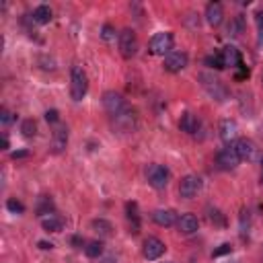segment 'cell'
Wrapping results in <instances>:
<instances>
[{"label":"cell","mask_w":263,"mask_h":263,"mask_svg":"<svg viewBox=\"0 0 263 263\" xmlns=\"http://www.w3.org/2000/svg\"><path fill=\"white\" fill-rule=\"evenodd\" d=\"M197 82L201 84V88L205 90V95H208L212 101H218V103L228 101L230 92H228L226 84H224L218 76H214L212 72H199V74H197Z\"/></svg>","instance_id":"cell-1"},{"label":"cell","mask_w":263,"mask_h":263,"mask_svg":"<svg viewBox=\"0 0 263 263\" xmlns=\"http://www.w3.org/2000/svg\"><path fill=\"white\" fill-rule=\"evenodd\" d=\"M86 90H88L86 72L80 66H72V72H70V97H72V101H82Z\"/></svg>","instance_id":"cell-2"},{"label":"cell","mask_w":263,"mask_h":263,"mask_svg":"<svg viewBox=\"0 0 263 263\" xmlns=\"http://www.w3.org/2000/svg\"><path fill=\"white\" fill-rule=\"evenodd\" d=\"M148 49H150L152 55H168L173 51V33H168V31L154 33L150 37Z\"/></svg>","instance_id":"cell-3"},{"label":"cell","mask_w":263,"mask_h":263,"mask_svg":"<svg viewBox=\"0 0 263 263\" xmlns=\"http://www.w3.org/2000/svg\"><path fill=\"white\" fill-rule=\"evenodd\" d=\"M103 107H105V111L111 115V119L117 117V115H121L123 111L129 109L127 101H125L119 92H115V90H107V92H103Z\"/></svg>","instance_id":"cell-4"},{"label":"cell","mask_w":263,"mask_h":263,"mask_svg":"<svg viewBox=\"0 0 263 263\" xmlns=\"http://www.w3.org/2000/svg\"><path fill=\"white\" fill-rule=\"evenodd\" d=\"M234 148H236L240 160H249V162L259 160V162H261V158H263V154L259 152L257 144H255L253 140H249V138H238V140L234 142Z\"/></svg>","instance_id":"cell-5"},{"label":"cell","mask_w":263,"mask_h":263,"mask_svg":"<svg viewBox=\"0 0 263 263\" xmlns=\"http://www.w3.org/2000/svg\"><path fill=\"white\" fill-rule=\"evenodd\" d=\"M146 181H148L154 189H164L166 183H168V171H166V166L156 164V162L148 164V166H146Z\"/></svg>","instance_id":"cell-6"},{"label":"cell","mask_w":263,"mask_h":263,"mask_svg":"<svg viewBox=\"0 0 263 263\" xmlns=\"http://www.w3.org/2000/svg\"><path fill=\"white\" fill-rule=\"evenodd\" d=\"M117 43H119V51L123 58H134L136 51H138V37L132 29H123L117 37Z\"/></svg>","instance_id":"cell-7"},{"label":"cell","mask_w":263,"mask_h":263,"mask_svg":"<svg viewBox=\"0 0 263 263\" xmlns=\"http://www.w3.org/2000/svg\"><path fill=\"white\" fill-rule=\"evenodd\" d=\"M238 162H240V158H238V152H236L234 144L222 148V150L218 152V156H216V164H218L222 171H232V168L238 166Z\"/></svg>","instance_id":"cell-8"},{"label":"cell","mask_w":263,"mask_h":263,"mask_svg":"<svg viewBox=\"0 0 263 263\" xmlns=\"http://www.w3.org/2000/svg\"><path fill=\"white\" fill-rule=\"evenodd\" d=\"M201 191V179L197 175H185L179 183V195L183 199H191Z\"/></svg>","instance_id":"cell-9"},{"label":"cell","mask_w":263,"mask_h":263,"mask_svg":"<svg viewBox=\"0 0 263 263\" xmlns=\"http://www.w3.org/2000/svg\"><path fill=\"white\" fill-rule=\"evenodd\" d=\"M164 251H166L164 242H162L160 238H156V236H148V238L144 240V245H142V255H144V259H148V261H156L158 257H162Z\"/></svg>","instance_id":"cell-10"},{"label":"cell","mask_w":263,"mask_h":263,"mask_svg":"<svg viewBox=\"0 0 263 263\" xmlns=\"http://www.w3.org/2000/svg\"><path fill=\"white\" fill-rule=\"evenodd\" d=\"M66 146H68V127L64 123H58L51 134V152L60 154L66 150Z\"/></svg>","instance_id":"cell-11"},{"label":"cell","mask_w":263,"mask_h":263,"mask_svg":"<svg viewBox=\"0 0 263 263\" xmlns=\"http://www.w3.org/2000/svg\"><path fill=\"white\" fill-rule=\"evenodd\" d=\"M189 58L185 51H171L168 55H164V70L166 72H181L187 66Z\"/></svg>","instance_id":"cell-12"},{"label":"cell","mask_w":263,"mask_h":263,"mask_svg":"<svg viewBox=\"0 0 263 263\" xmlns=\"http://www.w3.org/2000/svg\"><path fill=\"white\" fill-rule=\"evenodd\" d=\"M220 140L226 146H230L238 140V125L234 119H222L220 121Z\"/></svg>","instance_id":"cell-13"},{"label":"cell","mask_w":263,"mask_h":263,"mask_svg":"<svg viewBox=\"0 0 263 263\" xmlns=\"http://www.w3.org/2000/svg\"><path fill=\"white\" fill-rule=\"evenodd\" d=\"M152 220H154V224H158V226H162V228H171V226H175L177 224V212L175 210H154L152 212Z\"/></svg>","instance_id":"cell-14"},{"label":"cell","mask_w":263,"mask_h":263,"mask_svg":"<svg viewBox=\"0 0 263 263\" xmlns=\"http://www.w3.org/2000/svg\"><path fill=\"white\" fill-rule=\"evenodd\" d=\"M205 21H208L210 27L222 25V21H224V8H222L220 2H210L205 6Z\"/></svg>","instance_id":"cell-15"},{"label":"cell","mask_w":263,"mask_h":263,"mask_svg":"<svg viewBox=\"0 0 263 263\" xmlns=\"http://www.w3.org/2000/svg\"><path fill=\"white\" fill-rule=\"evenodd\" d=\"M177 228H179V232H183V234H193V232H197V228H199V222H197V216L195 214H181L179 216V220H177Z\"/></svg>","instance_id":"cell-16"},{"label":"cell","mask_w":263,"mask_h":263,"mask_svg":"<svg viewBox=\"0 0 263 263\" xmlns=\"http://www.w3.org/2000/svg\"><path fill=\"white\" fill-rule=\"evenodd\" d=\"M220 58H222V64H224V68H238L240 64H242V58H240V53H238V49L234 47V45H226L222 51H220Z\"/></svg>","instance_id":"cell-17"},{"label":"cell","mask_w":263,"mask_h":263,"mask_svg":"<svg viewBox=\"0 0 263 263\" xmlns=\"http://www.w3.org/2000/svg\"><path fill=\"white\" fill-rule=\"evenodd\" d=\"M179 127H181V132L193 136V134L197 132V127H199V119H197V115H193L191 111H185V113L181 115V119H179Z\"/></svg>","instance_id":"cell-18"},{"label":"cell","mask_w":263,"mask_h":263,"mask_svg":"<svg viewBox=\"0 0 263 263\" xmlns=\"http://www.w3.org/2000/svg\"><path fill=\"white\" fill-rule=\"evenodd\" d=\"M125 216H127V222H129V226H132L129 232L138 234V232H140V214H138V203H136V201H129V203L125 205Z\"/></svg>","instance_id":"cell-19"},{"label":"cell","mask_w":263,"mask_h":263,"mask_svg":"<svg viewBox=\"0 0 263 263\" xmlns=\"http://www.w3.org/2000/svg\"><path fill=\"white\" fill-rule=\"evenodd\" d=\"M41 226L47 232H60L64 228V220L60 216H55V214H47L45 218H41Z\"/></svg>","instance_id":"cell-20"},{"label":"cell","mask_w":263,"mask_h":263,"mask_svg":"<svg viewBox=\"0 0 263 263\" xmlns=\"http://www.w3.org/2000/svg\"><path fill=\"white\" fill-rule=\"evenodd\" d=\"M33 23H37V25H45V23H49L51 21V8L49 6H45V4H41V6H37L35 10H33Z\"/></svg>","instance_id":"cell-21"},{"label":"cell","mask_w":263,"mask_h":263,"mask_svg":"<svg viewBox=\"0 0 263 263\" xmlns=\"http://www.w3.org/2000/svg\"><path fill=\"white\" fill-rule=\"evenodd\" d=\"M84 255L90 257V259H97L103 255V242L101 240H88L86 247H84Z\"/></svg>","instance_id":"cell-22"},{"label":"cell","mask_w":263,"mask_h":263,"mask_svg":"<svg viewBox=\"0 0 263 263\" xmlns=\"http://www.w3.org/2000/svg\"><path fill=\"white\" fill-rule=\"evenodd\" d=\"M92 228H95V232H99L101 236H111V234H113V226H111L107 220H103V218L92 220Z\"/></svg>","instance_id":"cell-23"},{"label":"cell","mask_w":263,"mask_h":263,"mask_svg":"<svg viewBox=\"0 0 263 263\" xmlns=\"http://www.w3.org/2000/svg\"><path fill=\"white\" fill-rule=\"evenodd\" d=\"M242 29H245V18H242V14H238V16H234V18L230 21V25H228V35L238 37V35L242 33Z\"/></svg>","instance_id":"cell-24"},{"label":"cell","mask_w":263,"mask_h":263,"mask_svg":"<svg viewBox=\"0 0 263 263\" xmlns=\"http://www.w3.org/2000/svg\"><path fill=\"white\" fill-rule=\"evenodd\" d=\"M21 132H23L25 138H31V136H35V132H37V123H35L33 119H25V121L21 123Z\"/></svg>","instance_id":"cell-25"},{"label":"cell","mask_w":263,"mask_h":263,"mask_svg":"<svg viewBox=\"0 0 263 263\" xmlns=\"http://www.w3.org/2000/svg\"><path fill=\"white\" fill-rule=\"evenodd\" d=\"M6 210L12 212V214H23V212H25V205H23L18 199L8 197V199H6Z\"/></svg>","instance_id":"cell-26"},{"label":"cell","mask_w":263,"mask_h":263,"mask_svg":"<svg viewBox=\"0 0 263 263\" xmlns=\"http://www.w3.org/2000/svg\"><path fill=\"white\" fill-rule=\"evenodd\" d=\"M115 35H117V33H115V27H113V25H103V29H101V37H103L105 41H113ZM117 37H119V35H117Z\"/></svg>","instance_id":"cell-27"},{"label":"cell","mask_w":263,"mask_h":263,"mask_svg":"<svg viewBox=\"0 0 263 263\" xmlns=\"http://www.w3.org/2000/svg\"><path fill=\"white\" fill-rule=\"evenodd\" d=\"M205 64H208V66H212V68H216V70H222V68H224V64H222V58H220V53L208 55V58H205Z\"/></svg>","instance_id":"cell-28"},{"label":"cell","mask_w":263,"mask_h":263,"mask_svg":"<svg viewBox=\"0 0 263 263\" xmlns=\"http://www.w3.org/2000/svg\"><path fill=\"white\" fill-rule=\"evenodd\" d=\"M12 121H14V115H12L8 109H2V111H0V123H2V125H10Z\"/></svg>","instance_id":"cell-29"},{"label":"cell","mask_w":263,"mask_h":263,"mask_svg":"<svg viewBox=\"0 0 263 263\" xmlns=\"http://www.w3.org/2000/svg\"><path fill=\"white\" fill-rule=\"evenodd\" d=\"M45 121H47V123H53V125H58V123H60V113H58L55 109H49V111H45Z\"/></svg>","instance_id":"cell-30"},{"label":"cell","mask_w":263,"mask_h":263,"mask_svg":"<svg viewBox=\"0 0 263 263\" xmlns=\"http://www.w3.org/2000/svg\"><path fill=\"white\" fill-rule=\"evenodd\" d=\"M51 210V199L49 197H41V205L37 208V214H49Z\"/></svg>","instance_id":"cell-31"},{"label":"cell","mask_w":263,"mask_h":263,"mask_svg":"<svg viewBox=\"0 0 263 263\" xmlns=\"http://www.w3.org/2000/svg\"><path fill=\"white\" fill-rule=\"evenodd\" d=\"M210 220L216 222L218 226H224V218H222V214H220L218 210H212V212H210Z\"/></svg>","instance_id":"cell-32"},{"label":"cell","mask_w":263,"mask_h":263,"mask_svg":"<svg viewBox=\"0 0 263 263\" xmlns=\"http://www.w3.org/2000/svg\"><path fill=\"white\" fill-rule=\"evenodd\" d=\"M255 21H257V29H259V37L263 39V10H259L255 14Z\"/></svg>","instance_id":"cell-33"},{"label":"cell","mask_w":263,"mask_h":263,"mask_svg":"<svg viewBox=\"0 0 263 263\" xmlns=\"http://www.w3.org/2000/svg\"><path fill=\"white\" fill-rule=\"evenodd\" d=\"M224 253H230V245H228V242H224L218 251H214V257H220V255H224Z\"/></svg>","instance_id":"cell-34"},{"label":"cell","mask_w":263,"mask_h":263,"mask_svg":"<svg viewBox=\"0 0 263 263\" xmlns=\"http://www.w3.org/2000/svg\"><path fill=\"white\" fill-rule=\"evenodd\" d=\"M25 156H29V152L27 150H18V152H12V158L16 160V158H25Z\"/></svg>","instance_id":"cell-35"},{"label":"cell","mask_w":263,"mask_h":263,"mask_svg":"<svg viewBox=\"0 0 263 263\" xmlns=\"http://www.w3.org/2000/svg\"><path fill=\"white\" fill-rule=\"evenodd\" d=\"M39 247H41V249H51L53 245H51V242H43V240H41V242H39Z\"/></svg>","instance_id":"cell-36"},{"label":"cell","mask_w":263,"mask_h":263,"mask_svg":"<svg viewBox=\"0 0 263 263\" xmlns=\"http://www.w3.org/2000/svg\"><path fill=\"white\" fill-rule=\"evenodd\" d=\"M103 263H117V261H115L113 257H105V259H103Z\"/></svg>","instance_id":"cell-37"},{"label":"cell","mask_w":263,"mask_h":263,"mask_svg":"<svg viewBox=\"0 0 263 263\" xmlns=\"http://www.w3.org/2000/svg\"><path fill=\"white\" fill-rule=\"evenodd\" d=\"M2 146H4V148H8V138H6V136L2 138Z\"/></svg>","instance_id":"cell-38"},{"label":"cell","mask_w":263,"mask_h":263,"mask_svg":"<svg viewBox=\"0 0 263 263\" xmlns=\"http://www.w3.org/2000/svg\"><path fill=\"white\" fill-rule=\"evenodd\" d=\"M261 183H263V158H261Z\"/></svg>","instance_id":"cell-39"},{"label":"cell","mask_w":263,"mask_h":263,"mask_svg":"<svg viewBox=\"0 0 263 263\" xmlns=\"http://www.w3.org/2000/svg\"><path fill=\"white\" fill-rule=\"evenodd\" d=\"M166 263H175V261H166Z\"/></svg>","instance_id":"cell-40"},{"label":"cell","mask_w":263,"mask_h":263,"mask_svg":"<svg viewBox=\"0 0 263 263\" xmlns=\"http://www.w3.org/2000/svg\"><path fill=\"white\" fill-rule=\"evenodd\" d=\"M228 263H232V261H228Z\"/></svg>","instance_id":"cell-41"}]
</instances>
